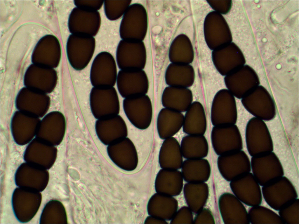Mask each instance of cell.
I'll return each mask as SVG.
<instances>
[{"label": "cell", "mask_w": 299, "mask_h": 224, "mask_svg": "<svg viewBox=\"0 0 299 224\" xmlns=\"http://www.w3.org/2000/svg\"><path fill=\"white\" fill-rule=\"evenodd\" d=\"M192 100V92L187 88L172 86L164 89L161 99L165 108L181 113L187 110Z\"/></svg>", "instance_id": "cell-8"}, {"label": "cell", "mask_w": 299, "mask_h": 224, "mask_svg": "<svg viewBox=\"0 0 299 224\" xmlns=\"http://www.w3.org/2000/svg\"><path fill=\"white\" fill-rule=\"evenodd\" d=\"M182 158L180 146L177 140L173 137L165 139L159 153L160 167L163 169H179L183 162Z\"/></svg>", "instance_id": "cell-14"}, {"label": "cell", "mask_w": 299, "mask_h": 224, "mask_svg": "<svg viewBox=\"0 0 299 224\" xmlns=\"http://www.w3.org/2000/svg\"><path fill=\"white\" fill-rule=\"evenodd\" d=\"M116 83L119 93L124 98L146 94L149 88L147 76L142 70H121Z\"/></svg>", "instance_id": "cell-7"}, {"label": "cell", "mask_w": 299, "mask_h": 224, "mask_svg": "<svg viewBox=\"0 0 299 224\" xmlns=\"http://www.w3.org/2000/svg\"><path fill=\"white\" fill-rule=\"evenodd\" d=\"M117 67L112 56L106 52L98 54L94 59L90 72L93 87H113L116 83Z\"/></svg>", "instance_id": "cell-5"}, {"label": "cell", "mask_w": 299, "mask_h": 224, "mask_svg": "<svg viewBox=\"0 0 299 224\" xmlns=\"http://www.w3.org/2000/svg\"><path fill=\"white\" fill-rule=\"evenodd\" d=\"M217 164L219 171L224 178L232 172L248 169L250 167L248 157L242 150L219 155Z\"/></svg>", "instance_id": "cell-16"}, {"label": "cell", "mask_w": 299, "mask_h": 224, "mask_svg": "<svg viewBox=\"0 0 299 224\" xmlns=\"http://www.w3.org/2000/svg\"><path fill=\"white\" fill-rule=\"evenodd\" d=\"M183 131L188 135H204L207 129L204 109L198 102L192 103L186 111L182 125Z\"/></svg>", "instance_id": "cell-13"}, {"label": "cell", "mask_w": 299, "mask_h": 224, "mask_svg": "<svg viewBox=\"0 0 299 224\" xmlns=\"http://www.w3.org/2000/svg\"><path fill=\"white\" fill-rule=\"evenodd\" d=\"M178 202L172 196L157 193L150 198L147 203L148 214L165 220L173 218L177 211Z\"/></svg>", "instance_id": "cell-11"}, {"label": "cell", "mask_w": 299, "mask_h": 224, "mask_svg": "<svg viewBox=\"0 0 299 224\" xmlns=\"http://www.w3.org/2000/svg\"><path fill=\"white\" fill-rule=\"evenodd\" d=\"M211 140L215 152L219 156L242 150L243 148L240 132L235 124L214 126Z\"/></svg>", "instance_id": "cell-4"}, {"label": "cell", "mask_w": 299, "mask_h": 224, "mask_svg": "<svg viewBox=\"0 0 299 224\" xmlns=\"http://www.w3.org/2000/svg\"><path fill=\"white\" fill-rule=\"evenodd\" d=\"M183 186L182 173L174 169L160 170L157 175L154 183L157 193L172 197L180 194Z\"/></svg>", "instance_id": "cell-9"}, {"label": "cell", "mask_w": 299, "mask_h": 224, "mask_svg": "<svg viewBox=\"0 0 299 224\" xmlns=\"http://www.w3.org/2000/svg\"><path fill=\"white\" fill-rule=\"evenodd\" d=\"M237 120L236 104L232 94L227 89L219 91L212 105L211 120L214 126L235 124Z\"/></svg>", "instance_id": "cell-6"}, {"label": "cell", "mask_w": 299, "mask_h": 224, "mask_svg": "<svg viewBox=\"0 0 299 224\" xmlns=\"http://www.w3.org/2000/svg\"><path fill=\"white\" fill-rule=\"evenodd\" d=\"M195 72L191 66L173 63L167 68L165 74L166 83L169 86L187 88L193 84Z\"/></svg>", "instance_id": "cell-15"}, {"label": "cell", "mask_w": 299, "mask_h": 224, "mask_svg": "<svg viewBox=\"0 0 299 224\" xmlns=\"http://www.w3.org/2000/svg\"><path fill=\"white\" fill-rule=\"evenodd\" d=\"M184 116L181 112L166 108L162 109L157 118V129L163 139L173 137L182 126Z\"/></svg>", "instance_id": "cell-12"}, {"label": "cell", "mask_w": 299, "mask_h": 224, "mask_svg": "<svg viewBox=\"0 0 299 224\" xmlns=\"http://www.w3.org/2000/svg\"><path fill=\"white\" fill-rule=\"evenodd\" d=\"M248 151L253 157L272 152L273 144L269 129L264 121L256 118L248 122L245 131Z\"/></svg>", "instance_id": "cell-1"}, {"label": "cell", "mask_w": 299, "mask_h": 224, "mask_svg": "<svg viewBox=\"0 0 299 224\" xmlns=\"http://www.w3.org/2000/svg\"><path fill=\"white\" fill-rule=\"evenodd\" d=\"M114 161L120 168L128 171L134 170L138 163L137 152L132 141L127 137L113 143Z\"/></svg>", "instance_id": "cell-10"}, {"label": "cell", "mask_w": 299, "mask_h": 224, "mask_svg": "<svg viewBox=\"0 0 299 224\" xmlns=\"http://www.w3.org/2000/svg\"><path fill=\"white\" fill-rule=\"evenodd\" d=\"M92 112L98 119L118 115L120 104L117 92L113 87H93L90 94Z\"/></svg>", "instance_id": "cell-2"}, {"label": "cell", "mask_w": 299, "mask_h": 224, "mask_svg": "<svg viewBox=\"0 0 299 224\" xmlns=\"http://www.w3.org/2000/svg\"><path fill=\"white\" fill-rule=\"evenodd\" d=\"M145 223H168L164 220L157 217L150 216L146 218L145 221Z\"/></svg>", "instance_id": "cell-19"}, {"label": "cell", "mask_w": 299, "mask_h": 224, "mask_svg": "<svg viewBox=\"0 0 299 224\" xmlns=\"http://www.w3.org/2000/svg\"><path fill=\"white\" fill-rule=\"evenodd\" d=\"M183 157L188 159L202 158L209 151L208 143L204 135H188L182 138L180 145Z\"/></svg>", "instance_id": "cell-17"}, {"label": "cell", "mask_w": 299, "mask_h": 224, "mask_svg": "<svg viewBox=\"0 0 299 224\" xmlns=\"http://www.w3.org/2000/svg\"><path fill=\"white\" fill-rule=\"evenodd\" d=\"M183 178L188 175H193L191 183H202L208 179L211 169L208 161L204 159H188L184 161L182 167Z\"/></svg>", "instance_id": "cell-18"}, {"label": "cell", "mask_w": 299, "mask_h": 224, "mask_svg": "<svg viewBox=\"0 0 299 224\" xmlns=\"http://www.w3.org/2000/svg\"><path fill=\"white\" fill-rule=\"evenodd\" d=\"M125 113L130 122L137 128H147L151 123L153 110L151 100L146 94L125 98L123 101Z\"/></svg>", "instance_id": "cell-3"}]
</instances>
